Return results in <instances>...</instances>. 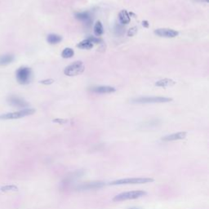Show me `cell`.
<instances>
[{"mask_svg": "<svg viewBox=\"0 0 209 209\" xmlns=\"http://www.w3.org/2000/svg\"><path fill=\"white\" fill-rule=\"evenodd\" d=\"M154 181V179L149 177H135V178H125L116 180L109 183L111 185H136V184H146Z\"/></svg>", "mask_w": 209, "mask_h": 209, "instance_id": "1", "label": "cell"}, {"mask_svg": "<svg viewBox=\"0 0 209 209\" xmlns=\"http://www.w3.org/2000/svg\"><path fill=\"white\" fill-rule=\"evenodd\" d=\"M146 195V192L144 190H133V191L123 192L118 195L114 196L113 199V202H121V201L131 200V199H136L140 197Z\"/></svg>", "mask_w": 209, "mask_h": 209, "instance_id": "2", "label": "cell"}, {"mask_svg": "<svg viewBox=\"0 0 209 209\" xmlns=\"http://www.w3.org/2000/svg\"><path fill=\"white\" fill-rule=\"evenodd\" d=\"M84 70L85 67L82 61H75L65 68L64 70V74L67 76H76L82 74Z\"/></svg>", "mask_w": 209, "mask_h": 209, "instance_id": "3", "label": "cell"}, {"mask_svg": "<svg viewBox=\"0 0 209 209\" xmlns=\"http://www.w3.org/2000/svg\"><path fill=\"white\" fill-rule=\"evenodd\" d=\"M172 100V98L161 97V96H151V97H139L132 100L133 103L138 104H149V103H166Z\"/></svg>", "mask_w": 209, "mask_h": 209, "instance_id": "4", "label": "cell"}, {"mask_svg": "<svg viewBox=\"0 0 209 209\" xmlns=\"http://www.w3.org/2000/svg\"><path fill=\"white\" fill-rule=\"evenodd\" d=\"M35 110L34 109H24L17 112H13V113H8L0 115V119H17V118H21L26 117L28 115H30L35 113Z\"/></svg>", "mask_w": 209, "mask_h": 209, "instance_id": "5", "label": "cell"}, {"mask_svg": "<svg viewBox=\"0 0 209 209\" xmlns=\"http://www.w3.org/2000/svg\"><path fill=\"white\" fill-rule=\"evenodd\" d=\"M32 71L28 67H21L17 71V79L21 84H27L30 82Z\"/></svg>", "mask_w": 209, "mask_h": 209, "instance_id": "6", "label": "cell"}, {"mask_svg": "<svg viewBox=\"0 0 209 209\" xmlns=\"http://www.w3.org/2000/svg\"><path fill=\"white\" fill-rule=\"evenodd\" d=\"M105 185L104 182L101 181H94V182L83 183L81 185H78L76 187L78 190H96L103 187Z\"/></svg>", "mask_w": 209, "mask_h": 209, "instance_id": "7", "label": "cell"}, {"mask_svg": "<svg viewBox=\"0 0 209 209\" xmlns=\"http://www.w3.org/2000/svg\"><path fill=\"white\" fill-rule=\"evenodd\" d=\"M154 34L163 38H175L179 35L177 31L172 29H158L154 30Z\"/></svg>", "mask_w": 209, "mask_h": 209, "instance_id": "8", "label": "cell"}, {"mask_svg": "<svg viewBox=\"0 0 209 209\" xmlns=\"http://www.w3.org/2000/svg\"><path fill=\"white\" fill-rule=\"evenodd\" d=\"M8 102L12 105L15 106V107H18V108H26L29 105V104L26 102V100L21 99V97L15 96H10L8 98Z\"/></svg>", "mask_w": 209, "mask_h": 209, "instance_id": "9", "label": "cell"}, {"mask_svg": "<svg viewBox=\"0 0 209 209\" xmlns=\"http://www.w3.org/2000/svg\"><path fill=\"white\" fill-rule=\"evenodd\" d=\"M187 132L186 131H180L176 133H173L171 135H167L163 136L162 138V140L163 141H172V140H183L186 137Z\"/></svg>", "mask_w": 209, "mask_h": 209, "instance_id": "10", "label": "cell"}, {"mask_svg": "<svg viewBox=\"0 0 209 209\" xmlns=\"http://www.w3.org/2000/svg\"><path fill=\"white\" fill-rule=\"evenodd\" d=\"M75 18L76 19H78L79 21H81L84 22L85 24H91V15H90V13L88 12H78V13H75Z\"/></svg>", "mask_w": 209, "mask_h": 209, "instance_id": "11", "label": "cell"}, {"mask_svg": "<svg viewBox=\"0 0 209 209\" xmlns=\"http://www.w3.org/2000/svg\"><path fill=\"white\" fill-rule=\"evenodd\" d=\"M93 92L96 93H111L116 91V89L113 87L110 86H98V87H94L91 89Z\"/></svg>", "mask_w": 209, "mask_h": 209, "instance_id": "12", "label": "cell"}, {"mask_svg": "<svg viewBox=\"0 0 209 209\" xmlns=\"http://www.w3.org/2000/svg\"><path fill=\"white\" fill-rule=\"evenodd\" d=\"M82 174H83V172H75L74 173H71L70 176H68L67 177H65L64 179V181H62V185L66 187L68 185H70V184H71V182H73L74 180L80 177V176Z\"/></svg>", "mask_w": 209, "mask_h": 209, "instance_id": "13", "label": "cell"}, {"mask_svg": "<svg viewBox=\"0 0 209 209\" xmlns=\"http://www.w3.org/2000/svg\"><path fill=\"white\" fill-rule=\"evenodd\" d=\"M118 20L121 23V25H127L131 21V17L129 13L126 10H122L118 13Z\"/></svg>", "mask_w": 209, "mask_h": 209, "instance_id": "14", "label": "cell"}, {"mask_svg": "<svg viewBox=\"0 0 209 209\" xmlns=\"http://www.w3.org/2000/svg\"><path fill=\"white\" fill-rule=\"evenodd\" d=\"M174 84H176V82L174 80L172 79H170V78H163V79H161L159 81H158L155 83V86L157 87H171V86H173Z\"/></svg>", "mask_w": 209, "mask_h": 209, "instance_id": "15", "label": "cell"}, {"mask_svg": "<svg viewBox=\"0 0 209 209\" xmlns=\"http://www.w3.org/2000/svg\"><path fill=\"white\" fill-rule=\"evenodd\" d=\"M62 40V37L56 34H50L47 38V41L50 44H57Z\"/></svg>", "mask_w": 209, "mask_h": 209, "instance_id": "16", "label": "cell"}, {"mask_svg": "<svg viewBox=\"0 0 209 209\" xmlns=\"http://www.w3.org/2000/svg\"><path fill=\"white\" fill-rule=\"evenodd\" d=\"M14 60L13 55L11 54H6L0 57V65H6L12 63Z\"/></svg>", "mask_w": 209, "mask_h": 209, "instance_id": "17", "label": "cell"}, {"mask_svg": "<svg viewBox=\"0 0 209 209\" xmlns=\"http://www.w3.org/2000/svg\"><path fill=\"white\" fill-rule=\"evenodd\" d=\"M93 45L94 44L91 43V40L87 38V39L83 40L82 42H80L77 45V47L80 49H91V48H93Z\"/></svg>", "mask_w": 209, "mask_h": 209, "instance_id": "18", "label": "cell"}, {"mask_svg": "<svg viewBox=\"0 0 209 209\" xmlns=\"http://www.w3.org/2000/svg\"><path fill=\"white\" fill-rule=\"evenodd\" d=\"M94 35L99 37L100 35H102L104 34V28H103V26L101 24L100 21H96L95 26H94Z\"/></svg>", "mask_w": 209, "mask_h": 209, "instance_id": "19", "label": "cell"}, {"mask_svg": "<svg viewBox=\"0 0 209 209\" xmlns=\"http://www.w3.org/2000/svg\"><path fill=\"white\" fill-rule=\"evenodd\" d=\"M74 55V50L72 48H65L62 52H61V56L63 58H71Z\"/></svg>", "mask_w": 209, "mask_h": 209, "instance_id": "20", "label": "cell"}, {"mask_svg": "<svg viewBox=\"0 0 209 209\" xmlns=\"http://www.w3.org/2000/svg\"><path fill=\"white\" fill-rule=\"evenodd\" d=\"M18 188L16 186V185H5V186H3L1 187V190L3 192H7V191H16L17 190Z\"/></svg>", "mask_w": 209, "mask_h": 209, "instance_id": "21", "label": "cell"}, {"mask_svg": "<svg viewBox=\"0 0 209 209\" xmlns=\"http://www.w3.org/2000/svg\"><path fill=\"white\" fill-rule=\"evenodd\" d=\"M114 31H115V33H116L118 35H122L124 34L125 30H124L122 25H116L115 28H114Z\"/></svg>", "mask_w": 209, "mask_h": 209, "instance_id": "22", "label": "cell"}, {"mask_svg": "<svg viewBox=\"0 0 209 209\" xmlns=\"http://www.w3.org/2000/svg\"><path fill=\"white\" fill-rule=\"evenodd\" d=\"M137 27H132V28H131L130 30H128L127 32V36H129V37H132V36H134V35L137 33Z\"/></svg>", "mask_w": 209, "mask_h": 209, "instance_id": "23", "label": "cell"}, {"mask_svg": "<svg viewBox=\"0 0 209 209\" xmlns=\"http://www.w3.org/2000/svg\"><path fill=\"white\" fill-rule=\"evenodd\" d=\"M40 83L42 84H46V85H49V84H52L54 83V80L51 79V78H48V79H45V80H42L40 81Z\"/></svg>", "mask_w": 209, "mask_h": 209, "instance_id": "24", "label": "cell"}, {"mask_svg": "<svg viewBox=\"0 0 209 209\" xmlns=\"http://www.w3.org/2000/svg\"><path fill=\"white\" fill-rule=\"evenodd\" d=\"M88 39H90L91 41V43L94 44H99L100 42H101V40L98 38H95V37H88Z\"/></svg>", "mask_w": 209, "mask_h": 209, "instance_id": "25", "label": "cell"}, {"mask_svg": "<svg viewBox=\"0 0 209 209\" xmlns=\"http://www.w3.org/2000/svg\"><path fill=\"white\" fill-rule=\"evenodd\" d=\"M52 122H57V123H60V124H64V123L67 122V120H66V119H62V118H56V119H54Z\"/></svg>", "mask_w": 209, "mask_h": 209, "instance_id": "26", "label": "cell"}, {"mask_svg": "<svg viewBox=\"0 0 209 209\" xmlns=\"http://www.w3.org/2000/svg\"><path fill=\"white\" fill-rule=\"evenodd\" d=\"M142 26H143L144 27H145V28H148V27H149V22L147 21H144L142 22Z\"/></svg>", "mask_w": 209, "mask_h": 209, "instance_id": "27", "label": "cell"}, {"mask_svg": "<svg viewBox=\"0 0 209 209\" xmlns=\"http://www.w3.org/2000/svg\"><path fill=\"white\" fill-rule=\"evenodd\" d=\"M197 1H199V2H205L206 3H208L209 0H197Z\"/></svg>", "mask_w": 209, "mask_h": 209, "instance_id": "28", "label": "cell"}, {"mask_svg": "<svg viewBox=\"0 0 209 209\" xmlns=\"http://www.w3.org/2000/svg\"><path fill=\"white\" fill-rule=\"evenodd\" d=\"M130 209H138V208H130Z\"/></svg>", "mask_w": 209, "mask_h": 209, "instance_id": "29", "label": "cell"}]
</instances>
